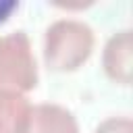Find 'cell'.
I'll return each mask as SVG.
<instances>
[{
	"mask_svg": "<svg viewBox=\"0 0 133 133\" xmlns=\"http://www.w3.org/2000/svg\"><path fill=\"white\" fill-rule=\"evenodd\" d=\"M94 29L85 21L58 19L44 33V62L48 71L73 73L94 52Z\"/></svg>",
	"mask_w": 133,
	"mask_h": 133,
	"instance_id": "obj_1",
	"label": "cell"
},
{
	"mask_svg": "<svg viewBox=\"0 0 133 133\" xmlns=\"http://www.w3.org/2000/svg\"><path fill=\"white\" fill-rule=\"evenodd\" d=\"M37 85V64L25 31L0 35V91L23 94Z\"/></svg>",
	"mask_w": 133,
	"mask_h": 133,
	"instance_id": "obj_2",
	"label": "cell"
},
{
	"mask_svg": "<svg viewBox=\"0 0 133 133\" xmlns=\"http://www.w3.org/2000/svg\"><path fill=\"white\" fill-rule=\"evenodd\" d=\"M102 66L110 81L127 87L133 79V42L131 31H118L110 35L102 52Z\"/></svg>",
	"mask_w": 133,
	"mask_h": 133,
	"instance_id": "obj_3",
	"label": "cell"
},
{
	"mask_svg": "<svg viewBox=\"0 0 133 133\" xmlns=\"http://www.w3.org/2000/svg\"><path fill=\"white\" fill-rule=\"evenodd\" d=\"M27 133H79L77 118L60 104L44 102L31 108V121Z\"/></svg>",
	"mask_w": 133,
	"mask_h": 133,
	"instance_id": "obj_4",
	"label": "cell"
},
{
	"mask_svg": "<svg viewBox=\"0 0 133 133\" xmlns=\"http://www.w3.org/2000/svg\"><path fill=\"white\" fill-rule=\"evenodd\" d=\"M31 108L29 98L23 94L0 91V133H27Z\"/></svg>",
	"mask_w": 133,
	"mask_h": 133,
	"instance_id": "obj_5",
	"label": "cell"
},
{
	"mask_svg": "<svg viewBox=\"0 0 133 133\" xmlns=\"http://www.w3.org/2000/svg\"><path fill=\"white\" fill-rule=\"evenodd\" d=\"M94 133H133V121L129 116H110L102 121Z\"/></svg>",
	"mask_w": 133,
	"mask_h": 133,
	"instance_id": "obj_6",
	"label": "cell"
},
{
	"mask_svg": "<svg viewBox=\"0 0 133 133\" xmlns=\"http://www.w3.org/2000/svg\"><path fill=\"white\" fill-rule=\"evenodd\" d=\"M17 8H19V2L17 0H0V25L6 23Z\"/></svg>",
	"mask_w": 133,
	"mask_h": 133,
	"instance_id": "obj_7",
	"label": "cell"
}]
</instances>
